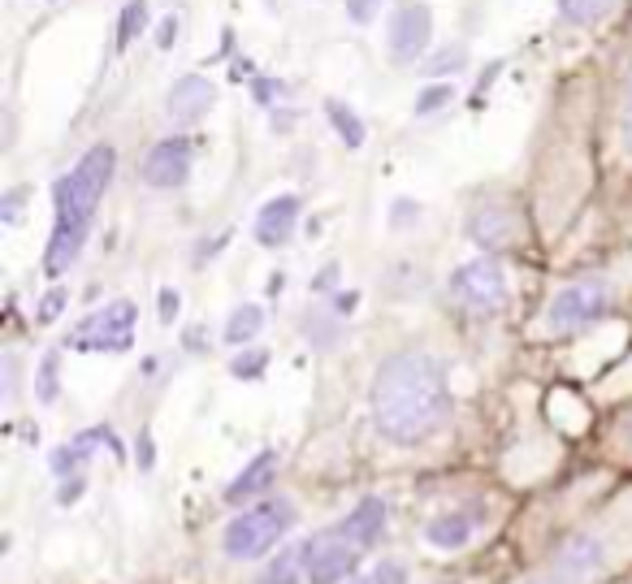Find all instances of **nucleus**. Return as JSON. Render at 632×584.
<instances>
[{
    "instance_id": "obj_12",
    "label": "nucleus",
    "mask_w": 632,
    "mask_h": 584,
    "mask_svg": "<svg viewBox=\"0 0 632 584\" xmlns=\"http://www.w3.org/2000/svg\"><path fill=\"white\" fill-rule=\"evenodd\" d=\"M299 226V195H273L255 213V242L260 247H286Z\"/></svg>"
},
{
    "instance_id": "obj_35",
    "label": "nucleus",
    "mask_w": 632,
    "mask_h": 584,
    "mask_svg": "<svg viewBox=\"0 0 632 584\" xmlns=\"http://www.w3.org/2000/svg\"><path fill=\"white\" fill-rule=\"evenodd\" d=\"M620 134H624V147L632 152V74H629V87H624V109H620Z\"/></svg>"
},
{
    "instance_id": "obj_32",
    "label": "nucleus",
    "mask_w": 632,
    "mask_h": 584,
    "mask_svg": "<svg viewBox=\"0 0 632 584\" xmlns=\"http://www.w3.org/2000/svg\"><path fill=\"white\" fill-rule=\"evenodd\" d=\"M83 489H87V480H83V476H65V480H61V489H57V502H61V506H74V502L83 498Z\"/></svg>"
},
{
    "instance_id": "obj_11",
    "label": "nucleus",
    "mask_w": 632,
    "mask_h": 584,
    "mask_svg": "<svg viewBox=\"0 0 632 584\" xmlns=\"http://www.w3.org/2000/svg\"><path fill=\"white\" fill-rule=\"evenodd\" d=\"M213 105H217V87H213L204 74H182V79L165 92V117H169L174 126H195V121H204Z\"/></svg>"
},
{
    "instance_id": "obj_7",
    "label": "nucleus",
    "mask_w": 632,
    "mask_h": 584,
    "mask_svg": "<svg viewBox=\"0 0 632 584\" xmlns=\"http://www.w3.org/2000/svg\"><path fill=\"white\" fill-rule=\"evenodd\" d=\"M360 568V546L351 537H343L338 528L317 533L312 541H303V576L308 584H343L356 576Z\"/></svg>"
},
{
    "instance_id": "obj_24",
    "label": "nucleus",
    "mask_w": 632,
    "mask_h": 584,
    "mask_svg": "<svg viewBox=\"0 0 632 584\" xmlns=\"http://www.w3.org/2000/svg\"><path fill=\"white\" fill-rule=\"evenodd\" d=\"M464 65H468V48H464V44H455V48H442L438 57H429L425 74H429V79H446V74L455 79Z\"/></svg>"
},
{
    "instance_id": "obj_5",
    "label": "nucleus",
    "mask_w": 632,
    "mask_h": 584,
    "mask_svg": "<svg viewBox=\"0 0 632 584\" xmlns=\"http://www.w3.org/2000/svg\"><path fill=\"white\" fill-rule=\"evenodd\" d=\"M446 290L473 312H499L506 303V273L494 255H477L451 273Z\"/></svg>"
},
{
    "instance_id": "obj_4",
    "label": "nucleus",
    "mask_w": 632,
    "mask_h": 584,
    "mask_svg": "<svg viewBox=\"0 0 632 584\" xmlns=\"http://www.w3.org/2000/svg\"><path fill=\"white\" fill-rule=\"evenodd\" d=\"M134 325H139V308L130 299H114L105 308H96L87 321H79L65 338L70 350H109L122 355L134 347Z\"/></svg>"
},
{
    "instance_id": "obj_6",
    "label": "nucleus",
    "mask_w": 632,
    "mask_h": 584,
    "mask_svg": "<svg viewBox=\"0 0 632 584\" xmlns=\"http://www.w3.org/2000/svg\"><path fill=\"white\" fill-rule=\"evenodd\" d=\"M433 44V9L425 0H398L385 22V48L398 65H416Z\"/></svg>"
},
{
    "instance_id": "obj_23",
    "label": "nucleus",
    "mask_w": 632,
    "mask_h": 584,
    "mask_svg": "<svg viewBox=\"0 0 632 584\" xmlns=\"http://www.w3.org/2000/svg\"><path fill=\"white\" fill-rule=\"evenodd\" d=\"M57 368H61V355L48 350V355L39 359V372H35V398H39V403H57V394H61V385H57Z\"/></svg>"
},
{
    "instance_id": "obj_19",
    "label": "nucleus",
    "mask_w": 632,
    "mask_h": 584,
    "mask_svg": "<svg viewBox=\"0 0 632 584\" xmlns=\"http://www.w3.org/2000/svg\"><path fill=\"white\" fill-rule=\"evenodd\" d=\"M147 22H152L147 0H127L122 4V13H118V52H127L139 35H147Z\"/></svg>"
},
{
    "instance_id": "obj_18",
    "label": "nucleus",
    "mask_w": 632,
    "mask_h": 584,
    "mask_svg": "<svg viewBox=\"0 0 632 584\" xmlns=\"http://www.w3.org/2000/svg\"><path fill=\"white\" fill-rule=\"evenodd\" d=\"M260 330H264V308H260V303H243V308H235L230 321H226V343H230V347H248Z\"/></svg>"
},
{
    "instance_id": "obj_25",
    "label": "nucleus",
    "mask_w": 632,
    "mask_h": 584,
    "mask_svg": "<svg viewBox=\"0 0 632 584\" xmlns=\"http://www.w3.org/2000/svg\"><path fill=\"white\" fill-rule=\"evenodd\" d=\"M264 368H269V350L260 347H239V355L230 359V372H235L239 381H260Z\"/></svg>"
},
{
    "instance_id": "obj_10",
    "label": "nucleus",
    "mask_w": 632,
    "mask_h": 584,
    "mask_svg": "<svg viewBox=\"0 0 632 584\" xmlns=\"http://www.w3.org/2000/svg\"><path fill=\"white\" fill-rule=\"evenodd\" d=\"M191 160H195V147L187 134H169L160 143L147 147L143 165H139V182L152 187V191H174L191 178Z\"/></svg>"
},
{
    "instance_id": "obj_8",
    "label": "nucleus",
    "mask_w": 632,
    "mask_h": 584,
    "mask_svg": "<svg viewBox=\"0 0 632 584\" xmlns=\"http://www.w3.org/2000/svg\"><path fill=\"white\" fill-rule=\"evenodd\" d=\"M468 238L494 255V251H511L520 247L528 230H524V213L511 204V200H481L473 213H468Z\"/></svg>"
},
{
    "instance_id": "obj_40",
    "label": "nucleus",
    "mask_w": 632,
    "mask_h": 584,
    "mask_svg": "<svg viewBox=\"0 0 632 584\" xmlns=\"http://www.w3.org/2000/svg\"><path fill=\"white\" fill-rule=\"evenodd\" d=\"M282 286H286V277H282V273H273V282H269V295H282Z\"/></svg>"
},
{
    "instance_id": "obj_33",
    "label": "nucleus",
    "mask_w": 632,
    "mask_h": 584,
    "mask_svg": "<svg viewBox=\"0 0 632 584\" xmlns=\"http://www.w3.org/2000/svg\"><path fill=\"white\" fill-rule=\"evenodd\" d=\"M252 96H255V105L273 109V100L282 96V83H273V79H255V83H252Z\"/></svg>"
},
{
    "instance_id": "obj_26",
    "label": "nucleus",
    "mask_w": 632,
    "mask_h": 584,
    "mask_svg": "<svg viewBox=\"0 0 632 584\" xmlns=\"http://www.w3.org/2000/svg\"><path fill=\"white\" fill-rule=\"evenodd\" d=\"M446 105H455V87H451V83H433V87H425V92L416 96L412 114L429 117V114H438V109H446Z\"/></svg>"
},
{
    "instance_id": "obj_13",
    "label": "nucleus",
    "mask_w": 632,
    "mask_h": 584,
    "mask_svg": "<svg viewBox=\"0 0 632 584\" xmlns=\"http://www.w3.org/2000/svg\"><path fill=\"white\" fill-rule=\"evenodd\" d=\"M555 568H559L563 581H589V576L603 568V541L589 537V533L568 537V541L559 546V555H555Z\"/></svg>"
},
{
    "instance_id": "obj_1",
    "label": "nucleus",
    "mask_w": 632,
    "mask_h": 584,
    "mask_svg": "<svg viewBox=\"0 0 632 584\" xmlns=\"http://www.w3.org/2000/svg\"><path fill=\"white\" fill-rule=\"evenodd\" d=\"M451 420V385L429 350H398L378 368L373 425L398 446L429 442Z\"/></svg>"
},
{
    "instance_id": "obj_41",
    "label": "nucleus",
    "mask_w": 632,
    "mask_h": 584,
    "mask_svg": "<svg viewBox=\"0 0 632 584\" xmlns=\"http://www.w3.org/2000/svg\"><path fill=\"white\" fill-rule=\"evenodd\" d=\"M533 584H559V581H533Z\"/></svg>"
},
{
    "instance_id": "obj_29",
    "label": "nucleus",
    "mask_w": 632,
    "mask_h": 584,
    "mask_svg": "<svg viewBox=\"0 0 632 584\" xmlns=\"http://www.w3.org/2000/svg\"><path fill=\"white\" fill-rule=\"evenodd\" d=\"M134 464H139V472H152V467H156V442H152V429H139V438H134Z\"/></svg>"
},
{
    "instance_id": "obj_34",
    "label": "nucleus",
    "mask_w": 632,
    "mask_h": 584,
    "mask_svg": "<svg viewBox=\"0 0 632 584\" xmlns=\"http://www.w3.org/2000/svg\"><path fill=\"white\" fill-rule=\"evenodd\" d=\"M178 31H182V22L169 13V17H160V26H156V48H174L178 44Z\"/></svg>"
},
{
    "instance_id": "obj_2",
    "label": "nucleus",
    "mask_w": 632,
    "mask_h": 584,
    "mask_svg": "<svg viewBox=\"0 0 632 584\" xmlns=\"http://www.w3.org/2000/svg\"><path fill=\"white\" fill-rule=\"evenodd\" d=\"M114 169H118V152L109 143H96L79 156V165L70 174L57 178L52 187V234H48V247H44V273L48 277H61L70 273V264L83 255L92 226H96V208L114 182Z\"/></svg>"
},
{
    "instance_id": "obj_39",
    "label": "nucleus",
    "mask_w": 632,
    "mask_h": 584,
    "mask_svg": "<svg viewBox=\"0 0 632 584\" xmlns=\"http://www.w3.org/2000/svg\"><path fill=\"white\" fill-rule=\"evenodd\" d=\"M360 303V295L356 290H347V295H334V317H351V308Z\"/></svg>"
},
{
    "instance_id": "obj_17",
    "label": "nucleus",
    "mask_w": 632,
    "mask_h": 584,
    "mask_svg": "<svg viewBox=\"0 0 632 584\" xmlns=\"http://www.w3.org/2000/svg\"><path fill=\"white\" fill-rule=\"evenodd\" d=\"M325 117H330V126H334V134L347 143V147H365V121H360V114L351 109V105H343L338 96H330L325 100Z\"/></svg>"
},
{
    "instance_id": "obj_15",
    "label": "nucleus",
    "mask_w": 632,
    "mask_h": 584,
    "mask_svg": "<svg viewBox=\"0 0 632 584\" xmlns=\"http://www.w3.org/2000/svg\"><path fill=\"white\" fill-rule=\"evenodd\" d=\"M477 515L473 511H446V515H438V520H429V528H425V537H429V546H438V550H460V546H468V537L477 533Z\"/></svg>"
},
{
    "instance_id": "obj_16",
    "label": "nucleus",
    "mask_w": 632,
    "mask_h": 584,
    "mask_svg": "<svg viewBox=\"0 0 632 584\" xmlns=\"http://www.w3.org/2000/svg\"><path fill=\"white\" fill-rule=\"evenodd\" d=\"M338 533L351 537L356 546H373L381 533H385V502H381V498H365V502H356V511L338 524Z\"/></svg>"
},
{
    "instance_id": "obj_3",
    "label": "nucleus",
    "mask_w": 632,
    "mask_h": 584,
    "mask_svg": "<svg viewBox=\"0 0 632 584\" xmlns=\"http://www.w3.org/2000/svg\"><path fill=\"white\" fill-rule=\"evenodd\" d=\"M295 528V506L286 498H264L255 506H243L226 533H222V546L235 563H248V559H264L286 533Z\"/></svg>"
},
{
    "instance_id": "obj_22",
    "label": "nucleus",
    "mask_w": 632,
    "mask_h": 584,
    "mask_svg": "<svg viewBox=\"0 0 632 584\" xmlns=\"http://www.w3.org/2000/svg\"><path fill=\"white\" fill-rule=\"evenodd\" d=\"M87 446H92L87 438H79V442H70V446H57V451L48 455V467H52L61 480H65V476H79V467L92 460V451H87Z\"/></svg>"
},
{
    "instance_id": "obj_9",
    "label": "nucleus",
    "mask_w": 632,
    "mask_h": 584,
    "mask_svg": "<svg viewBox=\"0 0 632 584\" xmlns=\"http://www.w3.org/2000/svg\"><path fill=\"white\" fill-rule=\"evenodd\" d=\"M603 312H607V286L603 282H576V286L559 290L555 303L546 308V330L550 334H576V330H589Z\"/></svg>"
},
{
    "instance_id": "obj_31",
    "label": "nucleus",
    "mask_w": 632,
    "mask_h": 584,
    "mask_svg": "<svg viewBox=\"0 0 632 584\" xmlns=\"http://www.w3.org/2000/svg\"><path fill=\"white\" fill-rule=\"evenodd\" d=\"M178 308H182V295H178L174 286H165V290H160V325H174V321H178Z\"/></svg>"
},
{
    "instance_id": "obj_37",
    "label": "nucleus",
    "mask_w": 632,
    "mask_h": 584,
    "mask_svg": "<svg viewBox=\"0 0 632 584\" xmlns=\"http://www.w3.org/2000/svg\"><path fill=\"white\" fill-rule=\"evenodd\" d=\"M334 282H338V264H325V269L312 277V290H334Z\"/></svg>"
},
{
    "instance_id": "obj_36",
    "label": "nucleus",
    "mask_w": 632,
    "mask_h": 584,
    "mask_svg": "<svg viewBox=\"0 0 632 584\" xmlns=\"http://www.w3.org/2000/svg\"><path fill=\"white\" fill-rule=\"evenodd\" d=\"M22 200H26V191H22V187L4 195V222H17V217H22Z\"/></svg>"
},
{
    "instance_id": "obj_28",
    "label": "nucleus",
    "mask_w": 632,
    "mask_h": 584,
    "mask_svg": "<svg viewBox=\"0 0 632 584\" xmlns=\"http://www.w3.org/2000/svg\"><path fill=\"white\" fill-rule=\"evenodd\" d=\"M351 584H407V572H403V563H378L373 572H365V576H356Z\"/></svg>"
},
{
    "instance_id": "obj_30",
    "label": "nucleus",
    "mask_w": 632,
    "mask_h": 584,
    "mask_svg": "<svg viewBox=\"0 0 632 584\" xmlns=\"http://www.w3.org/2000/svg\"><path fill=\"white\" fill-rule=\"evenodd\" d=\"M381 0H347V17L356 22V26H369L373 17H378Z\"/></svg>"
},
{
    "instance_id": "obj_20",
    "label": "nucleus",
    "mask_w": 632,
    "mask_h": 584,
    "mask_svg": "<svg viewBox=\"0 0 632 584\" xmlns=\"http://www.w3.org/2000/svg\"><path fill=\"white\" fill-rule=\"evenodd\" d=\"M299 568H303V546H286V550L260 572L255 584H295L299 581Z\"/></svg>"
},
{
    "instance_id": "obj_27",
    "label": "nucleus",
    "mask_w": 632,
    "mask_h": 584,
    "mask_svg": "<svg viewBox=\"0 0 632 584\" xmlns=\"http://www.w3.org/2000/svg\"><path fill=\"white\" fill-rule=\"evenodd\" d=\"M65 308H70V290H65V286H52V290L39 299V308H35V321H39V325H52V321H57Z\"/></svg>"
},
{
    "instance_id": "obj_14",
    "label": "nucleus",
    "mask_w": 632,
    "mask_h": 584,
    "mask_svg": "<svg viewBox=\"0 0 632 584\" xmlns=\"http://www.w3.org/2000/svg\"><path fill=\"white\" fill-rule=\"evenodd\" d=\"M273 476H277V451H260L252 464L243 467V472L226 485V502L239 506V502H252V498H260V493H269Z\"/></svg>"
},
{
    "instance_id": "obj_21",
    "label": "nucleus",
    "mask_w": 632,
    "mask_h": 584,
    "mask_svg": "<svg viewBox=\"0 0 632 584\" xmlns=\"http://www.w3.org/2000/svg\"><path fill=\"white\" fill-rule=\"evenodd\" d=\"M555 4H559V17H563V22H572V26H594L598 17L611 13L616 0H555Z\"/></svg>"
},
{
    "instance_id": "obj_38",
    "label": "nucleus",
    "mask_w": 632,
    "mask_h": 584,
    "mask_svg": "<svg viewBox=\"0 0 632 584\" xmlns=\"http://www.w3.org/2000/svg\"><path fill=\"white\" fill-rule=\"evenodd\" d=\"M412 217H420V204L398 200V204H394V226H403V222H412Z\"/></svg>"
}]
</instances>
